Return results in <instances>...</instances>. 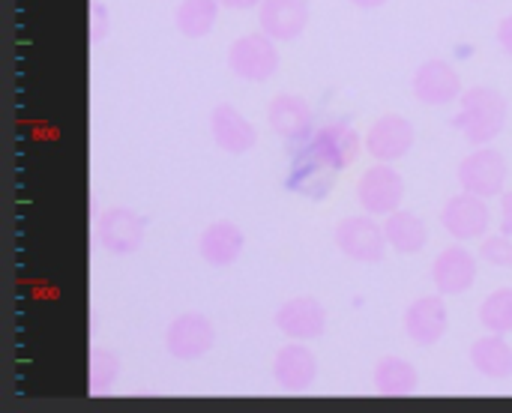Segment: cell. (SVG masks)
<instances>
[{"label": "cell", "instance_id": "15", "mask_svg": "<svg viewBox=\"0 0 512 413\" xmlns=\"http://www.w3.org/2000/svg\"><path fill=\"white\" fill-rule=\"evenodd\" d=\"M309 15H312L309 0H261L258 24L276 42H294L303 36Z\"/></svg>", "mask_w": 512, "mask_h": 413}, {"label": "cell", "instance_id": "20", "mask_svg": "<svg viewBox=\"0 0 512 413\" xmlns=\"http://www.w3.org/2000/svg\"><path fill=\"white\" fill-rule=\"evenodd\" d=\"M243 246H246L243 231H240L234 222H228V219L210 222V225L204 228L201 240H198V252H201V258H204L210 267H231V264L240 258Z\"/></svg>", "mask_w": 512, "mask_h": 413}, {"label": "cell", "instance_id": "24", "mask_svg": "<svg viewBox=\"0 0 512 413\" xmlns=\"http://www.w3.org/2000/svg\"><path fill=\"white\" fill-rule=\"evenodd\" d=\"M219 0H183L174 12V24L186 39H201L216 27Z\"/></svg>", "mask_w": 512, "mask_h": 413}, {"label": "cell", "instance_id": "7", "mask_svg": "<svg viewBox=\"0 0 512 413\" xmlns=\"http://www.w3.org/2000/svg\"><path fill=\"white\" fill-rule=\"evenodd\" d=\"M213 342H216V330H213L210 318L201 315V312H183V315H177L168 324V333H165V348L180 363H192V360L207 357V351L213 348Z\"/></svg>", "mask_w": 512, "mask_h": 413}, {"label": "cell", "instance_id": "2", "mask_svg": "<svg viewBox=\"0 0 512 413\" xmlns=\"http://www.w3.org/2000/svg\"><path fill=\"white\" fill-rule=\"evenodd\" d=\"M228 66L243 81H252V84L270 81L279 72V48H276V39L267 36L264 30L246 33V36L234 39V45L228 48Z\"/></svg>", "mask_w": 512, "mask_h": 413}, {"label": "cell", "instance_id": "11", "mask_svg": "<svg viewBox=\"0 0 512 413\" xmlns=\"http://www.w3.org/2000/svg\"><path fill=\"white\" fill-rule=\"evenodd\" d=\"M318 159H324L333 171H345L354 165L357 153H360V135L354 132V126L348 120H330L321 129H315V135L309 141H303Z\"/></svg>", "mask_w": 512, "mask_h": 413}, {"label": "cell", "instance_id": "12", "mask_svg": "<svg viewBox=\"0 0 512 413\" xmlns=\"http://www.w3.org/2000/svg\"><path fill=\"white\" fill-rule=\"evenodd\" d=\"M267 120L270 129L288 144H303L315 135L312 105L297 93H279L267 108Z\"/></svg>", "mask_w": 512, "mask_h": 413}, {"label": "cell", "instance_id": "29", "mask_svg": "<svg viewBox=\"0 0 512 413\" xmlns=\"http://www.w3.org/2000/svg\"><path fill=\"white\" fill-rule=\"evenodd\" d=\"M498 45L512 57V15H507V18L498 24Z\"/></svg>", "mask_w": 512, "mask_h": 413}, {"label": "cell", "instance_id": "26", "mask_svg": "<svg viewBox=\"0 0 512 413\" xmlns=\"http://www.w3.org/2000/svg\"><path fill=\"white\" fill-rule=\"evenodd\" d=\"M87 375H90L87 390H90L93 396L108 393V390L114 387L117 375H120V360H117V354L108 351V348H93V351H90V369H87Z\"/></svg>", "mask_w": 512, "mask_h": 413}, {"label": "cell", "instance_id": "9", "mask_svg": "<svg viewBox=\"0 0 512 413\" xmlns=\"http://www.w3.org/2000/svg\"><path fill=\"white\" fill-rule=\"evenodd\" d=\"M336 174H339V171H333L324 159H318L306 144H297L294 153H291V168H288L285 186H288L294 195L321 201V198L330 195Z\"/></svg>", "mask_w": 512, "mask_h": 413}, {"label": "cell", "instance_id": "8", "mask_svg": "<svg viewBox=\"0 0 512 413\" xmlns=\"http://www.w3.org/2000/svg\"><path fill=\"white\" fill-rule=\"evenodd\" d=\"M441 225L456 240H465V243L480 240V237H486V231L492 225V210H489L486 198H480L474 192H462V195H453L444 204Z\"/></svg>", "mask_w": 512, "mask_h": 413}, {"label": "cell", "instance_id": "27", "mask_svg": "<svg viewBox=\"0 0 512 413\" xmlns=\"http://www.w3.org/2000/svg\"><path fill=\"white\" fill-rule=\"evenodd\" d=\"M480 255H483V261H489L495 267H512V237L510 234L486 237Z\"/></svg>", "mask_w": 512, "mask_h": 413}, {"label": "cell", "instance_id": "14", "mask_svg": "<svg viewBox=\"0 0 512 413\" xmlns=\"http://www.w3.org/2000/svg\"><path fill=\"white\" fill-rule=\"evenodd\" d=\"M276 327L294 342H315L327 330V309L315 297H294L279 306Z\"/></svg>", "mask_w": 512, "mask_h": 413}, {"label": "cell", "instance_id": "19", "mask_svg": "<svg viewBox=\"0 0 512 413\" xmlns=\"http://www.w3.org/2000/svg\"><path fill=\"white\" fill-rule=\"evenodd\" d=\"M273 378L285 393H306L318 378V360L303 342L285 345L273 360Z\"/></svg>", "mask_w": 512, "mask_h": 413}, {"label": "cell", "instance_id": "21", "mask_svg": "<svg viewBox=\"0 0 512 413\" xmlns=\"http://www.w3.org/2000/svg\"><path fill=\"white\" fill-rule=\"evenodd\" d=\"M384 234L387 243L399 252V255H417L426 249L429 243V228L426 222L411 213V210H393L384 222Z\"/></svg>", "mask_w": 512, "mask_h": 413}, {"label": "cell", "instance_id": "4", "mask_svg": "<svg viewBox=\"0 0 512 413\" xmlns=\"http://www.w3.org/2000/svg\"><path fill=\"white\" fill-rule=\"evenodd\" d=\"M405 198V177L393 168V162H378L363 171L357 183V201L372 216H390L402 207Z\"/></svg>", "mask_w": 512, "mask_h": 413}, {"label": "cell", "instance_id": "18", "mask_svg": "<svg viewBox=\"0 0 512 413\" xmlns=\"http://www.w3.org/2000/svg\"><path fill=\"white\" fill-rule=\"evenodd\" d=\"M210 132H213L216 147H222L231 156H243V153H249L258 144L255 126L228 102H219L210 111Z\"/></svg>", "mask_w": 512, "mask_h": 413}, {"label": "cell", "instance_id": "17", "mask_svg": "<svg viewBox=\"0 0 512 413\" xmlns=\"http://www.w3.org/2000/svg\"><path fill=\"white\" fill-rule=\"evenodd\" d=\"M450 315L441 297H420L405 309V333L414 345L432 348L447 336Z\"/></svg>", "mask_w": 512, "mask_h": 413}, {"label": "cell", "instance_id": "16", "mask_svg": "<svg viewBox=\"0 0 512 413\" xmlns=\"http://www.w3.org/2000/svg\"><path fill=\"white\" fill-rule=\"evenodd\" d=\"M432 282L444 297H459L477 282V258L465 246H447L432 264Z\"/></svg>", "mask_w": 512, "mask_h": 413}, {"label": "cell", "instance_id": "6", "mask_svg": "<svg viewBox=\"0 0 512 413\" xmlns=\"http://www.w3.org/2000/svg\"><path fill=\"white\" fill-rule=\"evenodd\" d=\"M144 234H147V219L129 207H108L96 219L99 246L120 258L138 252L144 246Z\"/></svg>", "mask_w": 512, "mask_h": 413}, {"label": "cell", "instance_id": "22", "mask_svg": "<svg viewBox=\"0 0 512 413\" xmlns=\"http://www.w3.org/2000/svg\"><path fill=\"white\" fill-rule=\"evenodd\" d=\"M471 366L486 378H512V348L501 333H489L471 345Z\"/></svg>", "mask_w": 512, "mask_h": 413}, {"label": "cell", "instance_id": "32", "mask_svg": "<svg viewBox=\"0 0 512 413\" xmlns=\"http://www.w3.org/2000/svg\"><path fill=\"white\" fill-rule=\"evenodd\" d=\"M357 9H378V6H384L387 0H351Z\"/></svg>", "mask_w": 512, "mask_h": 413}, {"label": "cell", "instance_id": "10", "mask_svg": "<svg viewBox=\"0 0 512 413\" xmlns=\"http://www.w3.org/2000/svg\"><path fill=\"white\" fill-rule=\"evenodd\" d=\"M414 141H417L414 123L402 114H384L366 132V150L378 162H396L408 156Z\"/></svg>", "mask_w": 512, "mask_h": 413}, {"label": "cell", "instance_id": "30", "mask_svg": "<svg viewBox=\"0 0 512 413\" xmlns=\"http://www.w3.org/2000/svg\"><path fill=\"white\" fill-rule=\"evenodd\" d=\"M501 231L512 237V189L504 192V201H501Z\"/></svg>", "mask_w": 512, "mask_h": 413}, {"label": "cell", "instance_id": "1", "mask_svg": "<svg viewBox=\"0 0 512 413\" xmlns=\"http://www.w3.org/2000/svg\"><path fill=\"white\" fill-rule=\"evenodd\" d=\"M507 111H510V105L501 90L477 84L459 96V114L453 117V126L465 135L468 144L486 147L504 132Z\"/></svg>", "mask_w": 512, "mask_h": 413}, {"label": "cell", "instance_id": "31", "mask_svg": "<svg viewBox=\"0 0 512 413\" xmlns=\"http://www.w3.org/2000/svg\"><path fill=\"white\" fill-rule=\"evenodd\" d=\"M219 6H225V9H252V6H261V0H219Z\"/></svg>", "mask_w": 512, "mask_h": 413}, {"label": "cell", "instance_id": "3", "mask_svg": "<svg viewBox=\"0 0 512 413\" xmlns=\"http://www.w3.org/2000/svg\"><path fill=\"white\" fill-rule=\"evenodd\" d=\"M333 240H336V246H339V252L345 258L360 261V264H381L384 261V249L390 246L384 228L375 222L372 213L342 219L336 225V231H333Z\"/></svg>", "mask_w": 512, "mask_h": 413}, {"label": "cell", "instance_id": "28", "mask_svg": "<svg viewBox=\"0 0 512 413\" xmlns=\"http://www.w3.org/2000/svg\"><path fill=\"white\" fill-rule=\"evenodd\" d=\"M105 33H108V6L93 0V6H90V39L102 42Z\"/></svg>", "mask_w": 512, "mask_h": 413}, {"label": "cell", "instance_id": "13", "mask_svg": "<svg viewBox=\"0 0 512 413\" xmlns=\"http://www.w3.org/2000/svg\"><path fill=\"white\" fill-rule=\"evenodd\" d=\"M411 90H414V96L423 105H435V108L450 105V102H456L465 93L456 66L441 60V57L420 63V69L414 72V87Z\"/></svg>", "mask_w": 512, "mask_h": 413}, {"label": "cell", "instance_id": "25", "mask_svg": "<svg viewBox=\"0 0 512 413\" xmlns=\"http://www.w3.org/2000/svg\"><path fill=\"white\" fill-rule=\"evenodd\" d=\"M480 324L489 333H512V288H498L480 306Z\"/></svg>", "mask_w": 512, "mask_h": 413}, {"label": "cell", "instance_id": "5", "mask_svg": "<svg viewBox=\"0 0 512 413\" xmlns=\"http://www.w3.org/2000/svg\"><path fill=\"white\" fill-rule=\"evenodd\" d=\"M507 159L501 150L495 147H477L471 156L462 159L459 165V183L465 192H474L480 198H495L504 195V183H507Z\"/></svg>", "mask_w": 512, "mask_h": 413}, {"label": "cell", "instance_id": "23", "mask_svg": "<svg viewBox=\"0 0 512 413\" xmlns=\"http://www.w3.org/2000/svg\"><path fill=\"white\" fill-rule=\"evenodd\" d=\"M420 387L417 366L402 357H384L375 366V390L381 396H411Z\"/></svg>", "mask_w": 512, "mask_h": 413}]
</instances>
